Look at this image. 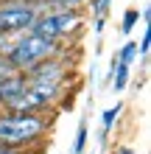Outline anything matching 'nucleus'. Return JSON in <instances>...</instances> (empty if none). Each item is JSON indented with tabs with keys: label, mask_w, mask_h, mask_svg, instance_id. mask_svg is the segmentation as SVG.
<instances>
[{
	"label": "nucleus",
	"mask_w": 151,
	"mask_h": 154,
	"mask_svg": "<svg viewBox=\"0 0 151 154\" xmlns=\"http://www.w3.org/2000/svg\"><path fill=\"white\" fill-rule=\"evenodd\" d=\"M45 3L56 6V8H78L81 3H87V0H45Z\"/></svg>",
	"instance_id": "ddd939ff"
},
{
	"label": "nucleus",
	"mask_w": 151,
	"mask_h": 154,
	"mask_svg": "<svg viewBox=\"0 0 151 154\" xmlns=\"http://www.w3.org/2000/svg\"><path fill=\"white\" fill-rule=\"evenodd\" d=\"M137 20H140V11H137V8H129V11L123 14L120 31H123V34H126V37H129V34H131V28H134V25H137Z\"/></svg>",
	"instance_id": "6e6552de"
},
{
	"label": "nucleus",
	"mask_w": 151,
	"mask_h": 154,
	"mask_svg": "<svg viewBox=\"0 0 151 154\" xmlns=\"http://www.w3.org/2000/svg\"><path fill=\"white\" fill-rule=\"evenodd\" d=\"M84 143H87V123H81V126H78V132H76L73 154H84Z\"/></svg>",
	"instance_id": "f8f14e48"
},
{
	"label": "nucleus",
	"mask_w": 151,
	"mask_h": 154,
	"mask_svg": "<svg viewBox=\"0 0 151 154\" xmlns=\"http://www.w3.org/2000/svg\"><path fill=\"white\" fill-rule=\"evenodd\" d=\"M109 6H112V0H90V8H92L95 20H106V14H109Z\"/></svg>",
	"instance_id": "9d476101"
},
{
	"label": "nucleus",
	"mask_w": 151,
	"mask_h": 154,
	"mask_svg": "<svg viewBox=\"0 0 151 154\" xmlns=\"http://www.w3.org/2000/svg\"><path fill=\"white\" fill-rule=\"evenodd\" d=\"M37 14L39 11L31 3H3L0 6V37H3V34L28 31V25L34 23Z\"/></svg>",
	"instance_id": "7ed1b4c3"
},
{
	"label": "nucleus",
	"mask_w": 151,
	"mask_h": 154,
	"mask_svg": "<svg viewBox=\"0 0 151 154\" xmlns=\"http://www.w3.org/2000/svg\"><path fill=\"white\" fill-rule=\"evenodd\" d=\"M112 76H115V81H112L115 93H120V90L129 84V65H120V62H118V67L112 70Z\"/></svg>",
	"instance_id": "0eeeda50"
},
{
	"label": "nucleus",
	"mask_w": 151,
	"mask_h": 154,
	"mask_svg": "<svg viewBox=\"0 0 151 154\" xmlns=\"http://www.w3.org/2000/svg\"><path fill=\"white\" fill-rule=\"evenodd\" d=\"M148 48H151V37H148V31H146V34H143V39H140V53L146 56V53H148Z\"/></svg>",
	"instance_id": "2eb2a0df"
},
{
	"label": "nucleus",
	"mask_w": 151,
	"mask_h": 154,
	"mask_svg": "<svg viewBox=\"0 0 151 154\" xmlns=\"http://www.w3.org/2000/svg\"><path fill=\"white\" fill-rule=\"evenodd\" d=\"M120 154H134V151H131V149H126V146H123V149H120Z\"/></svg>",
	"instance_id": "dca6fc26"
},
{
	"label": "nucleus",
	"mask_w": 151,
	"mask_h": 154,
	"mask_svg": "<svg viewBox=\"0 0 151 154\" xmlns=\"http://www.w3.org/2000/svg\"><path fill=\"white\" fill-rule=\"evenodd\" d=\"M120 109H123V106H120V104H115V106H109V109L104 112V126H101V134H104V137H106V132L112 129V123H115V118L120 115Z\"/></svg>",
	"instance_id": "1a4fd4ad"
},
{
	"label": "nucleus",
	"mask_w": 151,
	"mask_h": 154,
	"mask_svg": "<svg viewBox=\"0 0 151 154\" xmlns=\"http://www.w3.org/2000/svg\"><path fill=\"white\" fill-rule=\"evenodd\" d=\"M134 56H137V42H126L123 51H120V56H118V62H120V65H131Z\"/></svg>",
	"instance_id": "9b49d317"
},
{
	"label": "nucleus",
	"mask_w": 151,
	"mask_h": 154,
	"mask_svg": "<svg viewBox=\"0 0 151 154\" xmlns=\"http://www.w3.org/2000/svg\"><path fill=\"white\" fill-rule=\"evenodd\" d=\"M8 112H20V115H37L39 109H45L48 106V101L42 98L37 90H31L28 84H25L20 93H17L14 98H8V101L3 104Z\"/></svg>",
	"instance_id": "20e7f679"
},
{
	"label": "nucleus",
	"mask_w": 151,
	"mask_h": 154,
	"mask_svg": "<svg viewBox=\"0 0 151 154\" xmlns=\"http://www.w3.org/2000/svg\"><path fill=\"white\" fill-rule=\"evenodd\" d=\"M48 129L42 115H20V112H6L0 115V143L3 146H23V143L37 140Z\"/></svg>",
	"instance_id": "f257e3e1"
},
{
	"label": "nucleus",
	"mask_w": 151,
	"mask_h": 154,
	"mask_svg": "<svg viewBox=\"0 0 151 154\" xmlns=\"http://www.w3.org/2000/svg\"><path fill=\"white\" fill-rule=\"evenodd\" d=\"M25 81L28 79H25V73H20V70H11L8 76H3L0 79V104H6L8 98H14L25 87Z\"/></svg>",
	"instance_id": "423d86ee"
},
{
	"label": "nucleus",
	"mask_w": 151,
	"mask_h": 154,
	"mask_svg": "<svg viewBox=\"0 0 151 154\" xmlns=\"http://www.w3.org/2000/svg\"><path fill=\"white\" fill-rule=\"evenodd\" d=\"M53 25H56V39L73 37V34L81 28V14L76 8H59L53 14Z\"/></svg>",
	"instance_id": "39448f33"
},
{
	"label": "nucleus",
	"mask_w": 151,
	"mask_h": 154,
	"mask_svg": "<svg viewBox=\"0 0 151 154\" xmlns=\"http://www.w3.org/2000/svg\"><path fill=\"white\" fill-rule=\"evenodd\" d=\"M11 62H8V56H6V53H0V79H3V76H8V73H11Z\"/></svg>",
	"instance_id": "4468645a"
},
{
	"label": "nucleus",
	"mask_w": 151,
	"mask_h": 154,
	"mask_svg": "<svg viewBox=\"0 0 151 154\" xmlns=\"http://www.w3.org/2000/svg\"><path fill=\"white\" fill-rule=\"evenodd\" d=\"M56 53V42L53 39H45V37H37V34H25V37L17 39V45L11 51L6 53L8 62H11L14 70H20V73H25V70H31L34 65H39L42 59H48Z\"/></svg>",
	"instance_id": "f03ea898"
},
{
	"label": "nucleus",
	"mask_w": 151,
	"mask_h": 154,
	"mask_svg": "<svg viewBox=\"0 0 151 154\" xmlns=\"http://www.w3.org/2000/svg\"><path fill=\"white\" fill-rule=\"evenodd\" d=\"M0 149H3V143H0Z\"/></svg>",
	"instance_id": "f3484780"
}]
</instances>
